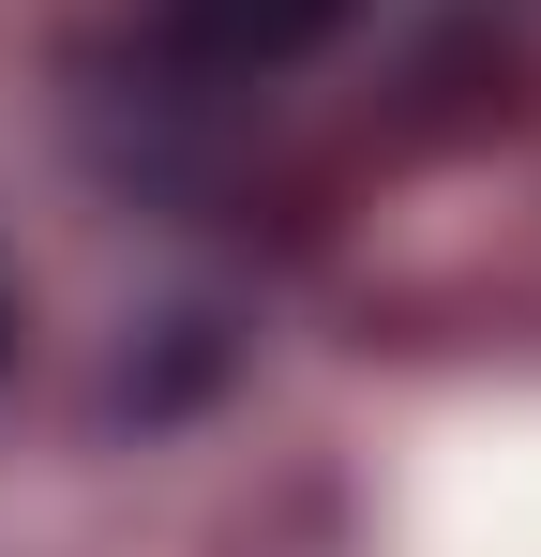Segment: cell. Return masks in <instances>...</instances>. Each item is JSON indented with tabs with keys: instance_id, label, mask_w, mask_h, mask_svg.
Segmentation results:
<instances>
[{
	"instance_id": "1",
	"label": "cell",
	"mask_w": 541,
	"mask_h": 557,
	"mask_svg": "<svg viewBox=\"0 0 541 557\" xmlns=\"http://www.w3.org/2000/svg\"><path fill=\"white\" fill-rule=\"evenodd\" d=\"M196 15V46L211 61H286V46H316L331 30V0H180Z\"/></svg>"
}]
</instances>
